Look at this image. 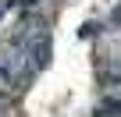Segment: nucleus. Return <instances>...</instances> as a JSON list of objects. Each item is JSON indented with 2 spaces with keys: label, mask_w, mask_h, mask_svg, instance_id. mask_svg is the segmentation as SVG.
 <instances>
[{
  "label": "nucleus",
  "mask_w": 121,
  "mask_h": 117,
  "mask_svg": "<svg viewBox=\"0 0 121 117\" xmlns=\"http://www.w3.org/2000/svg\"><path fill=\"white\" fill-rule=\"evenodd\" d=\"M29 57H32V71H43V68L50 64V36H36Z\"/></svg>",
  "instance_id": "1"
},
{
  "label": "nucleus",
  "mask_w": 121,
  "mask_h": 117,
  "mask_svg": "<svg viewBox=\"0 0 121 117\" xmlns=\"http://www.w3.org/2000/svg\"><path fill=\"white\" fill-rule=\"evenodd\" d=\"M18 4H25V7H29V4H36V0H18Z\"/></svg>",
  "instance_id": "3"
},
{
  "label": "nucleus",
  "mask_w": 121,
  "mask_h": 117,
  "mask_svg": "<svg viewBox=\"0 0 121 117\" xmlns=\"http://www.w3.org/2000/svg\"><path fill=\"white\" fill-rule=\"evenodd\" d=\"M100 113H110V117H121V99H103Z\"/></svg>",
  "instance_id": "2"
}]
</instances>
